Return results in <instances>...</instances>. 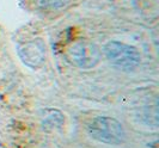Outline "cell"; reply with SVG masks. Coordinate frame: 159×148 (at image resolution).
<instances>
[{"mask_svg":"<svg viewBox=\"0 0 159 148\" xmlns=\"http://www.w3.org/2000/svg\"><path fill=\"white\" fill-rule=\"evenodd\" d=\"M104 54L109 62L122 70H134L139 66L141 60L140 53L136 50V48L116 41H111L105 44Z\"/></svg>","mask_w":159,"mask_h":148,"instance_id":"cell-2","label":"cell"},{"mask_svg":"<svg viewBox=\"0 0 159 148\" xmlns=\"http://www.w3.org/2000/svg\"><path fill=\"white\" fill-rule=\"evenodd\" d=\"M42 123L46 128H60L64 123V116L57 110H50V114L43 118Z\"/></svg>","mask_w":159,"mask_h":148,"instance_id":"cell-5","label":"cell"},{"mask_svg":"<svg viewBox=\"0 0 159 148\" xmlns=\"http://www.w3.org/2000/svg\"><path fill=\"white\" fill-rule=\"evenodd\" d=\"M42 7L48 10H60L70 5L71 0H39Z\"/></svg>","mask_w":159,"mask_h":148,"instance_id":"cell-6","label":"cell"},{"mask_svg":"<svg viewBox=\"0 0 159 148\" xmlns=\"http://www.w3.org/2000/svg\"><path fill=\"white\" fill-rule=\"evenodd\" d=\"M68 59L81 70L93 68L101 60V50L95 43L89 41L74 42L68 48Z\"/></svg>","mask_w":159,"mask_h":148,"instance_id":"cell-3","label":"cell"},{"mask_svg":"<svg viewBox=\"0 0 159 148\" xmlns=\"http://www.w3.org/2000/svg\"><path fill=\"white\" fill-rule=\"evenodd\" d=\"M89 134L102 143L119 145L125 140L126 132L117 119L108 116H99L89 124Z\"/></svg>","mask_w":159,"mask_h":148,"instance_id":"cell-1","label":"cell"},{"mask_svg":"<svg viewBox=\"0 0 159 148\" xmlns=\"http://www.w3.org/2000/svg\"><path fill=\"white\" fill-rule=\"evenodd\" d=\"M20 60L29 67H39L46 59V43L43 39L35 38L18 48Z\"/></svg>","mask_w":159,"mask_h":148,"instance_id":"cell-4","label":"cell"}]
</instances>
